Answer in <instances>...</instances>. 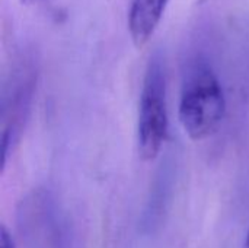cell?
<instances>
[{"mask_svg":"<svg viewBox=\"0 0 249 248\" xmlns=\"http://www.w3.org/2000/svg\"><path fill=\"white\" fill-rule=\"evenodd\" d=\"M226 114L223 86L209 61L197 57L187 66L181 85L178 115L193 140H204L217 132Z\"/></svg>","mask_w":249,"mask_h":248,"instance_id":"cell-1","label":"cell"},{"mask_svg":"<svg viewBox=\"0 0 249 248\" xmlns=\"http://www.w3.org/2000/svg\"><path fill=\"white\" fill-rule=\"evenodd\" d=\"M38 58L32 51H22L12 63L1 86V171L13 155L25 132L38 83Z\"/></svg>","mask_w":249,"mask_h":248,"instance_id":"cell-2","label":"cell"},{"mask_svg":"<svg viewBox=\"0 0 249 248\" xmlns=\"http://www.w3.org/2000/svg\"><path fill=\"white\" fill-rule=\"evenodd\" d=\"M166 73L160 53H155L147 63L139 102V152L143 161L159 156L168 136Z\"/></svg>","mask_w":249,"mask_h":248,"instance_id":"cell-3","label":"cell"},{"mask_svg":"<svg viewBox=\"0 0 249 248\" xmlns=\"http://www.w3.org/2000/svg\"><path fill=\"white\" fill-rule=\"evenodd\" d=\"M169 0H130L127 26L131 41L142 48L156 31Z\"/></svg>","mask_w":249,"mask_h":248,"instance_id":"cell-4","label":"cell"},{"mask_svg":"<svg viewBox=\"0 0 249 248\" xmlns=\"http://www.w3.org/2000/svg\"><path fill=\"white\" fill-rule=\"evenodd\" d=\"M0 248H16L13 237L4 225L0 227Z\"/></svg>","mask_w":249,"mask_h":248,"instance_id":"cell-5","label":"cell"},{"mask_svg":"<svg viewBox=\"0 0 249 248\" xmlns=\"http://www.w3.org/2000/svg\"><path fill=\"white\" fill-rule=\"evenodd\" d=\"M20 1L25 3V4L34 6V4H39V3H42V1H45V0H20Z\"/></svg>","mask_w":249,"mask_h":248,"instance_id":"cell-6","label":"cell"},{"mask_svg":"<svg viewBox=\"0 0 249 248\" xmlns=\"http://www.w3.org/2000/svg\"><path fill=\"white\" fill-rule=\"evenodd\" d=\"M244 248H249V228L247 231V237H245V243H244Z\"/></svg>","mask_w":249,"mask_h":248,"instance_id":"cell-7","label":"cell"}]
</instances>
